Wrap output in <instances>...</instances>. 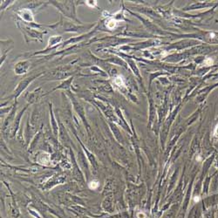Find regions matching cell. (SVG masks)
<instances>
[{
	"instance_id": "obj_1",
	"label": "cell",
	"mask_w": 218,
	"mask_h": 218,
	"mask_svg": "<svg viewBox=\"0 0 218 218\" xmlns=\"http://www.w3.org/2000/svg\"><path fill=\"white\" fill-rule=\"evenodd\" d=\"M204 64L206 66H210L213 64V59H207L206 60L204 61Z\"/></svg>"
},
{
	"instance_id": "obj_2",
	"label": "cell",
	"mask_w": 218,
	"mask_h": 218,
	"mask_svg": "<svg viewBox=\"0 0 218 218\" xmlns=\"http://www.w3.org/2000/svg\"><path fill=\"white\" fill-rule=\"evenodd\" d=\"M214 134H215V137H218V125H216V127L215 128V132H214Z\"/></svg>"
}]
</instances>
